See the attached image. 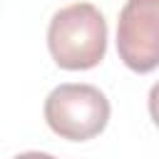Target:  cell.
Masks as SVG:
<instances>
[{"mask_svg":"<svg viewBox=\"0 0 159 159\" xmlns=\"http://www.w3.org/2000/svg\"><path fill=\"white\" fill-rule=\"evenodd\" d=\"M149 117H152V122L159 127V82L149 89Z\"/></svg>","mask_w":159,"mask_h":159,"instance_id":"277c9868","label":"cell"},{"mask_svg":"<svg viewBox=\"0 0 159 159\" xmlns=\"http://www.w3.org/2000/svg\"><path fill=\"white\" fill-rule=\"evenodd\" d=\"M12 159H55V157L47 152H22V154H15Z\"/></svg>","mask_w":159,"mask_h":159,"instance_id":"5b68a950","label":"cell"},{"mask_svg":"<svg viewBox=\"0 0 159 159\" xmlns=\"http://www.w3.org/2000/svg\"><path fill=\"white\" fill-rule=\"evenodd\" d=\"M109 99L107 94L84 82L57 84L45 99V122L47 127L67 142H87L104 132L109 122Z\"/></svg>","mask_w":159,"mask_h":159,"instance_id":"7a4b0ae2","label":"cell"},{"mask_svg":"<svg viewBox=\"0 0 159 159\" xmlns=\"http://www.w3.org/2000/svg\"><path fill=\"white\" fill-rule=\"evenodd\" d=\"M47 50L62 70H92L107 55V20L92 2L60 7L47 25Z\"/></svg>","mask_w":159,"mask_h":159,"instance_id":"6da1fadb","label":"cell"},{"mask_svg":"<svg viewBox=\"0 0 159 159\" xmlns=\"http://www.w3.org/2000/svg\"><path fill=\"white\" fill-rule=\"evenodd\" d=\"M117 55L139 75L159 67V0H127L117 20Z\"/></svg>","mask_w":159,"mask_h":159,"instance_id":"3957f363","label":"cell"}]
</instances>
